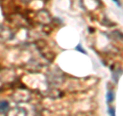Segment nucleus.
Masks as SVG:
<instances>
[{"label":"nucleus","instance_id":"nucleus-6","mask_svg":"<svg viewBox=\"0 0 123 116\" xmlns=\"http://www.w3.org/2000/svg\"><path fill=\"white\" fill-rule=\"evenodd\" d=\"M113 1H114L115 3H116V4H117V6H121V5H120V3H119V1H118V0H113Z\"/></svg>","mask_w":123,"mask_h":116},{"label":"nucleus","instance_id":"nucleus-4","mask_svg":"<svg viewBox=\"0 0 123 116\" xmlns=\"http://www.w3.org/2000/svg\"><path fill=\"white\" fill-rule=\"evenodd\" d=\"M76 51H78V52H82V53H84V55H87V52H85V51H84V49H83V47H82V45L81 44H78V45H77L76 46Z\"/></svg>","mask_w":123,"mask_h":116},{"label":"nucleus","instance_id":"nucleus-1","mask_svg":"<svg viewBox=\"0 0 123 116\" xmlns=\"http://www.w3.org/2000/svg\"><path fill=\"white\" fill-rule=\"evenodd\" d=\"M6 116H27V111L24 108L14 107L6 111Z\"/></svg>","mask_w":123,"mask_h":116},{"label":"nucleus","instance_id":"nucleus-5","mask_svg":"<svg viewBox=\"0 0 123 116\" xmlns=\"http://www.w3.org/2000/svg\"><path fill=\"white\" fill-rule=\"evenodd\" d=\"M108 112H109V115L110 116H116V114H115V108L114 107H109Z\"/></svg>","mask_w":123,"mask_h":116},{"label":"nucleus","instance_id":"nucleus-2","mask_svg":"<svg viewBox=\"0 0 123 116\" xmlns=\"http://www.w3.org/2000/svg\"><path fill=\"white\" fill-rule=\"evenodd\" d=\"M9 109V103L7 101H0V113H5Z\"/></svg>","mask_w":123,"mask_h":116},{"label":"nucleus","instance_id":"nucleus-3","mask_svg":"<svg viewBox=\"0 0 123 116\" xmlns=\"http://www.w3.org/2000/svg\"><path fill=\"white\" fill-rule=\"evenodd\" d=\"M106 98H107V103L108 104H111V103L114 101V92L112 90H108Z\"/></svg>","mask_w":123,"mask_h":116}]
</instances>
